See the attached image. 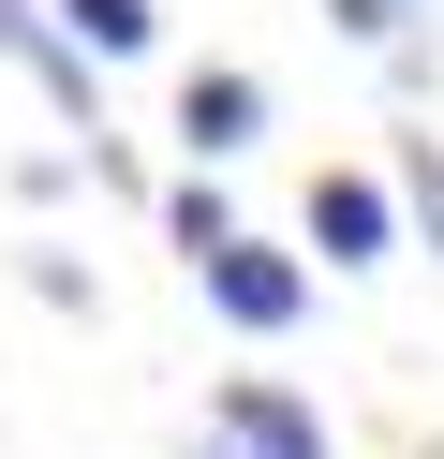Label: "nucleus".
<instances>
[{
  "label": "nucleus",
  "mask_w": 444,
  "mask_h": 459,
  "mask_svg": "<svg viewBox=\"0 0 444 459\" xmlns=\"http://www.w3.org/2000/svg\"><path fill=\"white\" fill-rule=\"evenodd\" d=\"M45 15H59V30H74V45H89V60H104V74L163 45V0H45Z\"/></svg>",
  "instance_id": "423d86ee"
},
{
  "label": "nucleus",
  "mask_w": 444,
  "mask_h": 459,
  "mask_svg": "<svg viewBox=\"0 0 444 459\" xmlns=\"http://www.w3.org/2000/svg\"><path fill=\"white\" fill-rule=\"evenodd\" d=\"M400 208H414V238L444 252V149H414V163H400Z\"/></svg>",
  "instance_id": "1a4fd4ad"
},
{
  "label": "nucleus",
  "mask_w": 444,
  "mask_h": 459,
  "mask_svg": "<svg viewBox=\"0 0 444 459\" xmlns=\"http://www.w3.org/2000/svg\"><path fill=\"white\" fill-rule=\"evenodd\" d=\"M222 222H237V208H222V163H193V178L163 193V238H178V267H193V252L222 238Z\"/></svg>",
  "instance_id": "0eeeda50"
},
{
  "label": "nucleus",
  "mask_w": 444,
  "mask_h": 459,
  "mask_svg": "<svg viewBox=\"0 0 444 459\" xmlns=\"http://www.w3.org/2000/svg\"><path fill=\"white\" fill-rule=\"evenodd\" d=\"M326 30H341V45H400V30H414V0H326Z\"/></svg>",
  "instance_id": "6e6552de"
},
{
  "label": "nucleus",
  "mask_w": 444,
  "mask_h": 459,
  "mask_svg": "<svg viewBox=\"0 0 444 459\" xmlns=\"http://www.w3.org/2000/svg\"><path fill=\"white\" fill-rule=\"evenodd\" d=\"M193 281H207V311H222L237 341H282L296 311H311V267H296L282 238H252V222H222V238L193 252Z\"/></svg>",
  "instance_id": "f257e3e1"
},
{
  "label": "nucleus",
  "mask_w": 444,
  "mask_h": 459,
  "mask_svg": "<svg viewBox=\"0 0 444 459\" xmlns=\"http://www.w3.org/2000/svg\"><path fill=\"white\" fill-rule=\"evenodd\" d=\"M0 60H15V74H30V90H45L74 134H104V60H89V45L59 30L45 0H0Z\"/></svg>",
  "instance_id": "7ed1b4c3"
},
{
  "label": "nucleus",
  "mask_w": 444,
  "mask_h": 459,
  "mask_svg": "<svg viewBox=\"0 0 444 459\" xmlns=\"http://www.w3.org/2000/svg\"><path fill=\"white\" fill-rule=\"evenodd\" d=\"M207 459H341V445H326V400H296L282 370H237L207 385Z\"/></svg>",
  "instance_id": "f03ea898"
},
{
  "label": "nucleus",
  "mask_w": 444,
  "mask_h": 459,
  "mask_svg": "<svg viewBox=\"0 0 444 459\" xmlns=\"http://www.w3.org/2000/svg\"><path fill=\"white\" fill-rule=\"evenodd\" d=\"M296 238H311L326 267H385V238H400V193H385V178H355V163H326V178H311V208H296Z\"/></svg>",
  "instance_id": "20e7f679"
},
{
  "label": "nucleus",
  "mask_w": 444,
  "mask_h": 459,
  "mask_svg": "<svg viewBox=\"0 0 444 459\" xmlns=\"http://www.w3.org/2000/svg\"><path fill=\"white\" fill-rule=\"evenodd\" d=\"M252 134H266V74H237V60L178 74V149H193V163H237Z\"/></svg>",
  "instance_id": "39448f33"
}]
</instances>
